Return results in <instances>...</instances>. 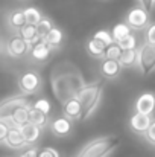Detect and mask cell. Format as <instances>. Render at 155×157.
I'll return each instance as SVG.
<instances>
[{
    "instance_id": "7a4b0ae2",
    "label": "cell",
    "mask_w": 155,
    "mask_h": 157,
    "mask_svg": "<svg viewBox=\"0 0 155 157\" xmlns=\"http://www.w3.org/2000/svg\"><path fill=\"white\" fill-rule=\"evenodd\" d=\"M103 93V82L102 81H93L90 84H85L76 95L79 102L82 104V119H88L101 104Z\"/></svg>"
},
{
    "instance_id": "ac0fdd59",
    "label": "cell",
    "mask_w": 155,
    "mask_h": 157,
    "mask_svg": "<svg viewBox=\"0 0 155 157\" xmlns=\"http://www.w3.org/2000/svg\"><path fill=\"white\" fill-rule=\"evenodd\" d=\"M52 49L50 46L44 41V40H41L40 43H37L35 46H32L31 48V58L34 59V61H38V63H43V61H47L49 59V56H50L52 53Z\"/></svg>"
},
{
    "instance_id": "8d00e7d4",
    "label": "cell",
    "mask_w": 155,
    "mask_h": 157,
    "mask_svg": "<svg viewBox=\"0 0 155 157\" xmlns=\"http://www.w3.org/2000/svg\"><path fill=\"white\" fill-rule=\"evenodd\" d=\"M20 2H24V0H20Z\"/></svg>"
},
{
    "instance_id": "d4e9b609",
    "label": "cell",
    "mask_w": 155,
    "mask_h": 157,
    "mask_svg": "<svg viewBox=\"0 0 155 157\" xmlns=\"http://www.w3.org/2000/svg\"><path fill=\"white\" fill-rule=\"evenodd\" d=\"M24 11V15H26V21L29 23V25H38V21L43 18V14H41V11L38 9V8H35V6H28V8H24L23 9Z\"/></svg>"
},
{
    "instance_id": "d6a6232c",
    "label": "cell",
    "mask_w": 155,
    "mask_h": 157,
    "mask_svg": "<svg viewBox=\"0 0 155 157\" xmlns=\"http://www.w3.org/2000/svg\"><path fill=\"white\" fill-rule=\"evenodd\" d=\"M9 128H11L9 124L6 121L0 119V144H5V139H6V136L9 133Z\"/></svg>"
},
{
    "instance_id": "7c38bea8",
    "label": "cell",
    "mask_w": 155,
    "mask_h": 157,
    "mask_svg": "<svg viewBox=\"0 0 155 157\" xmlns=\"http://www.w3.org/2000/svg\"><path fill=\"white\" fill-rule=\"evenodd\" d=\"M134 108H135V111H138V113L152 116L155 111V95L151 93V92L142 93V95L137 98V101H135V104H134Z\"/></svg>"
},
{
    "instance_id": "e575fe53",
    "label": "cell",
    "mask_w": 155,
    "mask_h": 157,
    "mask_svg": "<svg viewBox=\"0 0 155 157\" xmlns=\"http://www.w3.org/2000/svg\"><path fill=\"white\" fill-rule=\"evenodd\" d=\"M137 2H138L140 6H143V8L148 9L149 12L154 9V6H155V0H137Z\"/></svg>"
},
{
    "instance_id": "f546056e",
    "label": "cell",
    "mask_w": 155,
    "mask_h": 157,
    "mask_svg": "<svg viewBox=\"0 0 155 157\" xmlns=\"http://www.w3.org/2000/svg\"><path fill=\"white\" fill-rule=\"evenodd\" d=\"M93 37H94V38H98V40H101V41L105 43L106 46H108V44H111V43H114V38H113V35H111V31L101 29V31H98Z\"/></svg>"
},
{
    "instance_id": "8fae6325",
    "label": "cell",
    "mask_w": 155,
    "mask_h": 157,
    "mask_svg": "<svg viewBox=\"0 0 155 157\" xmlns=\"http://www.w3.org/2000/svg\"><path fill=\"white\" fill-rule=\"evenodd\" d=\"M32 107V105H31ZM31 107H18L15 108L9 116H5L2 117L3 121H6L9 124V127H15V128H20L23 127L24 124L29 122V108Z\"/></svg>"
},
{
    "instance_id": "d590c367",
    "label": "cell",
    "mask_w": 155,
    "mask_h": 157,
    "mask_svg": "<svg viewBox=\"0 0 155 157\" xmlns=\"http://www.w3.org/2000/svg\"><path fill=\"white\" fill-rule=\"evenodd\" d=\"M38 153H40V150L37 147H32V148L26 150L20 157H38Z\"/></svg>"
},
{
    "instance_id": "8992f818",
    "label": "cell",
    "mask_w": 155,
    "mask_h": 157,
    "mask_svg": "<svg viewBox=\"0 0 155 157\" xmlns=\"http://www.w3.org/2000/svg\"><path fill=\"white\" fill-rule=\"evenodd\" d=\"M5 51L11 58H21L31 52V44L20 34H15L6 41Z\"/></svg>"
},
{
    "instance_id": "30bf717a",
    "label": "cell",
    "mask_w": 155,
    "mask_h": 157,
    "mask_svg": "<svg viewBox=\"0 0 155 157\" xmlns=\"http://www.w3.org/2000/svg\"><path fill=\"white\" fill-rule=\"evenodd\" d=\"M151 122H152V117H151L149 114H143V113L135 111V113L131 116V119H129V127H131V130H132L135 134L145 136V133H146V130L149 128Z\"/></svg>"
},
{
    "instance_id": "44dd1931",
    "label": "cell",
    "mask_w": 155,
    "mask_h": 157,
    "mask_svg": "<svg viewBox=\"0 0 155 157\" xmlns=\"http://www.w3.org/2000/svg\"><path fill=\"white\" fill-rule=\"evenodd\" d=\"M138 49V48H137ZM137 49H126L122 51V55L119 58L120 64L123 66V69H129V67H137V61H138V51Z\"/></svg>"
},
{
    "instance_id": "83f0119b",
    "label": "cell",
    "mask_w": 155,
    "mask_h": 157,
    "mask_svg": "<svg viewBox=\"0 0 155 157\" xmlns=\"http://www.w3.org/2000/svg\"><path fill=\"white\" fill-rule=\"evenodd\" d=\"M122 55V48L119 46V43H111L106 46V51H105V56L103 58H113V59H119Z\"/></svg>"
},
{
    "instance_id": "3957f363",
    "label": "cell",
    "mask_w": 155,
    "mask_h": 157,
    "mask_svg": "<svg viewBox=\"0 0 155 157\" xmlns=\"http://www.w3.org/2000/svg\"><path fill=\"white\" fill-rule=\"evenodd\" d=\"M120 145L117 136H101L85 144L76 157H108Z\"/></svg>"
},
{
    "instance_id": "9c48e42d",
    "label": "cell",
    "mask_w": 155,
    "mask_h": 157,
    "mask_svg": "<svg viewBox=\"0 0 155 157\" xmlns=\"http://www.w3.org/2000/svg\"><path fill=\"white\" fill-rule=\"evenodd\" d=\"M49 128L52 134H55L56 137H65L73 130V121L62 114L61 117H55L53 121L49 122Z\"/></svg>"
},
{
    "instance_id": "277c9868",
    "label": "cell",
    "mask_w": 155,
    "mask_h": 157,
    "mask_svg": "<svg viewBox=\"0 0 155 157\" xmlns=\"http://www.w3.org/2000/svg\"><path fill=\"white\" fill-rule=\"evenodd\" d=\"M17 86L20 93L26 96H32L40 93V90L43 89V78L35 70H26L20 73V76L17 78Z\"/></svg>"
},
{
    "instance_id": "52a82bcc",
    "label": "cell",
    "mask_w": 155,
    "mask_h": 157,
    "mask_svg": "<svg viewBox=\"0 0 155 157\" xmlns=\"http://www.w3.org/2000/svg\"><path fill=\"white\" fill-rule=\"evenodd\" d=\"M125 20H126V23L132 29L142 31V29H145V28L149 26V11L138 5V6L132 8L131 11H128Z\"/></svg>"
},
{
    "instance_id": "484cf974",
    "label": "cell",
    "mask_w": 155,
    "mask_h": 157,
    "mask_svg": "<svg viewBox=\"0 0 155 157\" xmlns=\"http://www.w3.org/2000/svg\"><path fill=\"white\" fill-rule=\"evenodd\" d=\"M53 28V23H52V20L49 17H44L43 15V18L38 21V25H37V31H38V35L41 37V38H44L49 32H50V29Z\"/></svg>"
},
{
    "instance_id": "9a60e30c",
    "label": "cell",
    "mask_w": 155,
    "mask_h": 157,
    "mask_svg": "<svg viewBox=\"0 0 155 157\" xmlns=\"http://www.w3.org/2000/svg\"><path fill=\"white\" fill-rule=\"evenodd\" d=\"M5 145L11 150H23L24 147H28L20 128H15V127H11L9 128V133L5 139Z\"/></svg>"
},
{
    "instance_id": "e0dca14e",
    "label": "cell",
    "mask_w": 155,
    "mask_h": 157,
    "mask_svg": "<svg viewBox=\"0 0 155 157\" xmlns=\"http://www.w3.org/2000/svg\"><path fill=\"white\" fill-rule=\"evenodd\" d=\"M20 131H21V134H23L26 144H28V145H34L35 142L40 140L43 128H40L38 125H35V124H32V122H28V124H24L23 127H20Z\"/></svg>"
},
{
    "instance_id": "836d02e7",
    "label": "cell",
    "mask_w": 155,
    "mask_h": 157,
    "mask_svg": "<svg viewBox=\"0 0 155 157\" xmlns=\"http://www.w3.org/2000/svg\"><path fill=\"white\" fill-rule=\"evenodd\" d=\"M146 41L155 44V23L149 25L148 29H146Z\"/></svg>"
},
{
    "instance_id": "5bb4252c",
    "label": "cell",
    "mask_w": 155,
    "mask_h": 157,
    "mask_svg": "<svg viewBox=\"0 0 155 157\" xmlns=\"http://www.w3.org/2000/svg\"><path fill=\"white\" fill-rule=\"evenodd\" d=\"M62 114L67 116L72 121H78L82 119V104L79 102V99L76 96L67 99L65 102H62Z\"/></svg>"
},
{
    "instance_id": "1f68e13d",
    "label": "cell",
    "mask_w": 155,
    "mask_h": 157,
    "mask_svg": "<svg viewBox=\"0 0 155 157\" xmlns=\"http://www.w3.org/2000/svg\"><path fill=\"white\" fill-rule=\"evenodd\" d=\"M38 157H61V156H59V153H58L55 148H52V147H44V148L40 150Z\"/></svg>"
},
{
    "instance_id": "cb8c5ba5",
    "label": "cell",
    "mask_w": 155,
    "mask_h": 157,
    "mask_svg": "<svg viewBox=\"0 0 155 157\" xmlns=\"http://www.w3.org/2000/svg\"><path fill=\"white\" fill-rule=\"evenodd\" d=\"M131 34H132V28H131L126 21H125V23H117V25H114L113 29H111V35H113L114 41H119V40H122V38L131 35Z\"/></svg>"
},
{
    "instance_id": "4316f807",
    "label": "cell",
    "mask_w": 155,
    "mask_h": 157,
    "mask_svg": "<svg viewBox=\"0 0 155 157\" xmlns=\"http://www.w3.org/2000/svg\"><path fill=\"white\" fill-rule=\"evenodd\" d=\"M116 43H119V46L122 48V51H126V49H137V37H135L134 34H131V35H128V37H125V38L116 41Z\"/></svg>"
},
{
    "instance_id": "ffe728a7",
    "label": "cell",
    "mask_w": 155,
    "mask_h": 157,
    "mask_svg": "<svg viewBox=\"0 0 155 157\" xmlns=\"http://www.w3.org/2000/svg\"><path fill=\"white\" fill-rule=\"evenodd\" d=\"M85 51L87 53L90 55V56H93V58H103L105 56V51H106V44L102 43L101 40H98V38H90L88 41H87V44H85Z\"/></svg>"
},
{
    "instance_id": "2e32d148",
    "label": "cell",
    "mask_w": 155,
    "mask_h": 157,
    "mask_svg": "<svg viewBox=\"0 0 155 157\" xmlns=\"http://www.w3.org/2000/svg\"><path fill=\"white\" fill-rule=\"evenodd\" d=\"M6 23H8V28L18 34V31L28 23L26 21V15H24V11L23 9H14L8 14V18H6Z\"/></svg>"
},
{
    "instance_id": "d6986e66",
    "label": "cell",
    "mask_w": 155,
    "mask_h": 157,
    "mask_svg": "<svg viewBox=\"0 0 155 157\" xmlns=\"http://www.w3.org/2000/svg\"><path fill=\"white\" fill-rule=\"evenodd\" d=\"M18 34L31 44V48L32 46H35L37 43H40L43 38L38 35V31H37V26L35 25H29V23H26L20 31H18Z\"/></svg>"
},
{
    "instance_id": "4dcf8cb0",
    "label": "cell",
    "mask_w": 155,
    "mask_h": 157,
    "mask_svg": "<svg viewBox=\"0 0 155 157\" xmlns=\"http://www.w3.org/2000/svg\"><path fill=\"white\" fill-rule=\"evenodd\" d=\"M145 139H146V142H149L151 145H155V119H152L149 128L146 130V133H145Z\"/></svg>"
},
{
    "instance_id": "7402d4cb",
    "label": "cell",
    "mask_w": 155,
    "mask_h": 157,
    "mask_svg": "<svg viewBox=\"0 0 155 157\" xmlns=\"http://www.w3.org/2000/svg\"><path fill=\"white\" fill-rule=\"evenodd\" d=\"M29 122H32V124H35V125H38L40 128L44 130V128L49 125V114L40 111V110L35 108V107H31V108H29Z\"/></svg>"
},
{
    "instance_id": "6da1fadb",
    "label": "cell",
    "mask_w": 155,
    "mask_h": 157,
    "mask_svg": "<svg viewBox=\"0 0 155 157\" xmlns=\"http://www.w3.org/2000/svg\"><path fill=\"white\" fill-rule=\"evenodd\" d=\"M84 86H85L84 78L73 66H70L67 70H62L58 66L52 73V89H53L56 99L61 104L65 102L67 99L76 96L78 92Z\"/></svg>"
},
{
    "instance_id": "4fadbf2b",
    "label": "cell",
    "mask_w": 155,
    "mask_h": 157,
    "mask_svg": "<svg viewBox=\"0 0 155 157\" xmlns=\"http://www.w3.org/2000/svg\"><path fill=\"white\" fill-rule=\"evenodd\" d=\"M123 66L120 64L119 59H113V58H103L101 63V73L105 79H114L120 75Z\"/></svg>"
},
{
    "instance_id": "f1b7e54d",
    "label": "cell",
    "mask_w": 155,
    "mask_h": 157,
    "mask_svg": "<svg viewBox=\"0 0 155 157\" xmlns=\"http://www.w3.org/2000/svg\"><path fill=\"white\" fill-rule=\"evenodd\" d=\"M32 107L38 108L40 111H43V113H46V114H50V111H52V105L46 98H40V99H37L35 102H32Z\"/></svg>"
},
{
    "instance_id": "603a6c76",
    "label": "cell",
    "mask_w": 155,
    "mask_h": 157,
    "mask_svg": "<svg viewBox=\"0 0 155 157\" xmlns=\"http://www.w3.org/2000/svg\"><path fill=\"white\" fill-rule=\"evenodd\" d=\"M49 46H50L52 49H58L61 44H62V40H64V32L59 29V28H56V26H53L50 29V32L43 38Z\"/></svg>"
},
{
    "instance_id": "ba28073f",
    "label": "cell",
    "mask_w": 155,
    "mask_h": 157,
    "mask_svg": "<svg viewBox=\"0 0 155 157\" xmlns=\"http://www.w3.org/2000/svg\"><path fill=\"white\" fill-rule=\"evenodd\" d=\"M31 105H32V102L23 93L15 95V96H11V98H6V99H3L0 102V119L5 117V116H9L18 107H31Z\"/></svg>"
},
{
    "instance_id": "5b68a950",
    "label": "cell",
    "mask_w": 155,
    "mask_h": 157,
    "mask_svg": "<svg viewBox=\"0 0 155 157\" xmlns=\"http://www.w3.org/2000/svg\"><path fill=\"white\" fill-rule=\"evenodd\" d=\"M138 61L137 69L143 75H151L155 72V44L145 41L138 46Z\"/></svg>"
}]
</instances>
